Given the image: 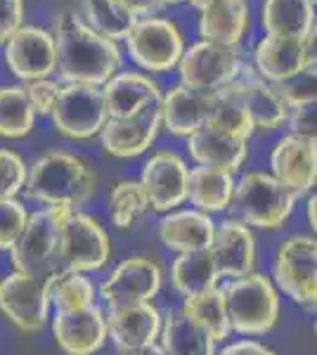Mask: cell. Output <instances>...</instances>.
Returning <instances> with one entry per match:
<instances>
[{"label": "cell", "instance_id": "6da1fadb", "mask_svg": "<svg viewBox=\"0 0 317 355\" xmlns=\"http://www.w3.org/2000/svg\"><path fill=\"white\" fill-rule=\"evenodd\" d=\"M55 53L60 78L65 83H80L102 88L121 64L119 45L93 31L80 15L62 12L55 21Z\"/></svg>", "mask_w": 317, "mask_h": 355}, {"label": "cell", "instance_id": "7a4b0ae2", "mask_svg": "<svg viewBox=\"0 0 317 355\" xmlns=\"http://www.w3.org/2000/svg\"><path fill=\"white\" fill-rule=\"evenodd\" d=\"M95 173L76 154L45 152L26 171L24 194L40 206H67L76 209L95 192Z\"/></svg>", "mask_w": 317, "mask_h": 355}, {"label": "cell", "instance_id": "3957f363", "mask_svg": "<svg viewBox=\"0 0 317 355\" xmlns=\"http://www.w3.org/2000/svg\"><path fill=\"white\" fill-rule=\"evenodd\" d=\"M298 204V194L282 185L277 178L263 171H249L234 180V192L230 209L234 211V220L246 227L277 230L291 218Z\"/></svg>", "mask_w": 317, "mask_h": 355}, {"label": "cell", "instance_id": "277c9868", "mask_svg": "<svg viewBox=\"0 0 317 355\" xmlns=\"http://www.w3.org/2000/svg\"><path fill=\"white\" fill-rule=\"evenodd\" d=\"M221 289L230 331L261 336L275 329L280 320V294L268 275L249 272L244 277L228 279Z\"/></svg>", "mask_w": 317, "mask_h": 355}, {"label": "cell", "instance_id": "5b68a950", "mask_svg": "<svg viewBox=\"0 0 317 355\" xmlns=\"http://www.w3.org/2000/svg\"><path fill=\"white\" fill-rule=\"evenodd\" d=\"M74 209L67 206H40L28 214L19 237L10 249L15 270L31 275H50L60 270L55 263L57 239H60L62 223L69 218Z\"/></svg>", "mask_w": 317, "mask_h": 355}, {"label": "cell", "instance_id": "8992f818", "mask_svg": "<svg viewBox=\"0 0 317 355\" xmlns=\"http://www.w3.org/2000/svg\"><path fill=\"white\" fill-rule=\"evenodd\" d=\"M109 256H112L109 232L93 216L71 211L60 227V239H57L55 251L57 268L85 275L105 268Z\"/></svg>", "mask_w": 317, "mask_h": 355}, {"label": "cell", "instance_id": "52a82bcc", "mask_svg": "<svg viewBox=\"0 0 317 355\" xmlns=\"http://www.w3.org/2000/svg\"><path fill=\"white\" fill-rule=\"evenodd\" d=\"M57 272V270H55ZM10 272L0 279V313L26 334L45 329L50 318V282L53 275Z\"/></svg>", "mask_w": 317, "mask_h": 355}, {"label": "cell", "instance_id": "ba28073f", "mask_svg": "<svg viewBox=\"0 0 317 355\" xmlns=\"http://www.w3.org/2000/svg\"><path fill=\"white\" fill-rule=\"evenodd\" d=\"M277 287L301 306H315L317 299V244L310 234H291L277 246L273 261Z\"/></svg>", "mask_w": 317, "mask_h": 355}, {"label": "cell", "instance_id": "9c48e42d", "mask_svg": "<svg viewBox=\"0 0 317 355\" xmlns=\"http://www.w3.org/2000/svg\"><path fill=\"white\" fill-rule=\"evenodd\" d=\"M241 57L237 48L218 45L211 41H199L182 53L178 62L180 85L199 93H216L239 76Z\"/></svg>", "mask_w": 317, "mask_h": 355}, {"label": "cell", "instance_id": "30bf717a", "mask_svg": "<svg viewBox=\"0 0 317 355\" xmlns=\"http://www.w3.org/2000/svg\"><path fill=\"white\" fill-rule=\"evenodd\" d=\"M126 45H128L130 60L147 71H171L185 53L182 33L166 17L135 19L126 36Z\"/></svg>", "mask_w": 317, "mask_h": 355}, {"label": "cell", "instance_id": "8fae6325", "mask_svg": "<svg viewBox=\"0 0 317 355\" xmlns=\"http://www.w3.org/2000/svg\"><path fill=\"white\" fill-rule=\"evenodd\" d=\"M50 119H53L57 133L71 137V140H88V137L97 135L109 119L102 90L95 85L80 83L62 85Z\"/></svg>", "mask_w": 317, "mask_h": 355}, {"label": "cell", "instance_id": "7c38bea8", "mask_svg": "<svg viewBox=\"0 0 317 355\" xmlns=\"http://www.w3.org/2000/svg\"><path fill=\"white\" fill-rule=\"evenodd\" d=\"M161 287H164V270L157 261L149 256H128L100 284V296L107 306L152 303Z\"/></svg>", "mask_w": 317, "mask_h": 355}, {"label": "cell", "instance_id": "4fadbf2b", "mask_svg": "<svg viewBox=\"0 0 317 355\" xmlns=\"http://www.w3.org/2000/svg\"><path fill=\"white\" fill-rule=\"evenodd\" d=\"M253 64L263 81L273 85L291 81L305 69H315V33L305 41L265 36L253 50Z\"/></svg>", "mask_w": 317, "mask_h": 355}, {"label": "cell", "instance_id": "5bb4252c", "mask_svg": "<svg viewBox=\"0 0 317 355\" xmlns=\"http://www.w3.org/2000/svg\"><path fill=\"white\" fill-rule=\"evenodd\" d=\"M5 62H8L10 71L26 83L50 78V73L57 69L53 33L40 26L22 24L5 41Z\"/></svg>", "mask_w": 317, "mask_h": 355}, {"label": "cell", "instance_id": "9a60e30c", "mask_svg": "<svg viewBox=\"0 0 317 355\" xmlns=\"http://www.w3.org/2000/svg\"><path fill=\"white\" fill-rule=\"evenodd\" d=\"M187 175L189 168L180 154L164 150L149 157L140 175L149 209L169 214L187 202Z\"/></svg>", "mask_w": 317, "mask_h": 355}, {"label": "cell", "instance_id": "2e32d148", "mask_svg": "<svg viewBox=\"0 0 317 355\" xmlns=\"http://www.w3.org/2000/svg\"><path fill=\"white\" fill-rule=\"evenodd\" d=\"M161 128V97L142 107L137 114L126 119H107L102 125L100 142L107 154L119 159H132L140 157L152 147L157 140V133Z\"/></svg>", "mask_w": 317, "mask_h": 355}, {"label": "cell", "instance_id": "e0dca14e", "mask_svg": "<svg viewBox=\"0 0 317 355\" xmlns=\"http://www.w3.org/2000/svg\"><path fill=\"white\" fill-rule=\"evenodd\" d=\"M270 171L282 185L301 197L315 187L317 178V145L315 137L284 135L270 152Z\"/></svg>", "mask_w": 317, "mask_h": 355}, {"label": "cell", "instance_id": "ac0fdd59", "mask_svg": "<svg viewBox=\"0 0 317 355\" xmlns=\"http://www.w3.org/2000/svg\"><path fill=\"white\" fill-rule=\"evenodd\" d=\"M221 277L237 279L249 272H256L258 263V244L256 234L244 223L228 218L216 225L213 242L209 246Z\"/></svg>", "mask_w": 317, "mask_h": 355}, {"label": "cell", "instance_id": "d6986e66", "mask_svg": "<svg viewBox=\"0 0 317 355\" xmlns=\"http://www.w3.org/2000/svg\"><path fill=\"white\" fill-rule=\"evenodd\" d=\"M107 336L117 343L119 351H135L159 341L164 318L152 303H128V306H107Z\"/></svg>", "mask_w": 317, "mask_h": 355}, {"label": "cell", "instance_id": "ffe728a7", "mask_svg": "<svg viewBox=\"0 0 317 355\" xmlns=\"http://www.w3.org/2000/svg\"><path fill=\"white\" fill-rule=\"evenodd\" d=\"M53 336L67 355H95L109 341L105 311L93 306L85 311L55 313Z\"/></svg>", "mask_w": 317, "mask_h": 355}, {"label": "cell", "instance_id": "44dd1931", "mask_svg": "<svg viewBox=\"0 0 317 355\" xmlns=\"http://www.w3.org/2000/svg\"><path fill=\"white\" fill-rule=\"evenodd\" d=\"M230 85L237 90V95L244 102L246 112H249L253 121V128L273 130L284 123L286 105L282 100V95L273 83L263 81L251 67H241L239 76Z\"/></svg>", "mask_w": 317, "mask_h": 355}, {"label": "cell", "instance_id": "7402d4cb", "mask_svg": "<svg viewBox=\"0 0 317 355\" xmlns=\"http://www.w3.org/2000/svg\"><path fill=\"white\" fill-rule=\"evenodd\" d=\"M102 97L109 119H126L132 116L147 107L149 102L159 100L161 88L145 73L137 71H121L114 73L109 81L102 85Z\"/></svg>", "mask_w": 317, "mask_h": 355}, {"label": "cell", "instance_id": "603a6c76", "mask_svg": "<svg viewBox=\"0 0 317 355\" xmlns=\"http://www.w3.org/2000/svg\"><path fill=\"white\" fill-rule=\"evenodd\" d=\"M216 232V223L209 214L197 209L169 211L159 223V237L169 249L185 254V251L209 249Z\"/></svg>", "mask_w": 317, "mask_h": 355}, {"label": "cell", "instance_id": "cb8c5ba5", "mask_svg": "<svg viewBox=\"0 0 317 355\" xmlns=\"http://www.w3.org/2000/svg\"><path fill=\"white\" fill-rule=\"evenodd\" d=\"M187 152L197 162V166L221 168L228 173H237L246 162V140L225 135L209 125H201L187 137Z\"/></svg>", "mask_w": 317, "mask_h": 355}, {"label": "cell", "instance_id": "d4e9b609", "mask_svg": "<svg viewBox=\"0 0 317 355\" xmlns=\"http://www.w3.org/2000/svg\"><path fill=\"white\" fill-rule=\"evenodd\" d=\"M211 93L175 85L169 93L161 95V125L171 135L189 137L194 130H199L206 123Z\"/></svg>", "mask_w": 317, "mask_h": 355}, {"label": "cell", "instance_id": "484cf974", "mask_svg": "<svg viewBox=\"0 0 317 355\" xmlns=\"http://www.w3.org/2000/svg\"><path fill=\"white\" fill-rule=\"evenodd\" d=\"M234 175L221 168L194 166L187 175V202L201 214H223L230 209Z\"/></svg>", "mask_w": 317, "mask_h": 355}, {"label": "cell", "instance_id": "4316f807", "mask_svg": "<svg viewBox=\"0 0 317 355\" xmlns=\"http://www.w3.org/2000/svg\"><path fill=\"white\" fill-rule=\"evenodd\" d=\"M313 0H265L263 26L268 36L305 41L315 33Z\"/></svg>", "mask_w": 317, "mask_h": 355}, {"label": "cell", "instance_id": "83f0119b", "mask_svg": "<svg viewBox=\"0 0 317 355\" xmlns=\"http://www.w3.org/2000/svg\"><path fill=\"white\" fill-rule=\"evenodd\" d=\"M249 26V8L244 0H228L204 10L199 19V33L204 41L237 48Z\"/></svg>", "mask_w": 317, "mask_h": 355}, {"label": "cell", "instance_id": "f1b7e54d", "mask_svg": "<svg viewBox=\"0 0 317 355\" xmlns=\"http://www.w3.org/2000/svg\"><path fill=\"white\" fill-rule=\"evenodd\" d=\"M218 282H221V272L209 249L178 254L171 266V284L182 299L218 287Z\"/></svg>", "mask_w": 317, "mask_h": 355}, {"label": "cell", "instance_id": "f546056e", "mask_svg": "<svg viewBox=\"0 0 317 355\" xmlns=\"http://www.w3.org/2000/svg\"><path fill=\"white\" fill-rule=\"evenodd\" d=\"M159 339L166 355H216L218 346L199 324L180 313V308L164 315Z\"/></svg>", "mask_w": 317, "mask_h": 355}, {"label": "cell", "instance_id": "4dcf8cb0", "mask_svg": "<svg viewBox=\"0 0 317 355\" xmlns=\"http://www.w3.org/2000/svg\"><path fill=\"white\" fill-rule=\"evenodd\" d=\"M204 125H209L213 130H221L225 135L239 137V140H249L251 133L256 130L244 102H241V97L232 85H225V88L211 93Z\"/></svg>", "mask_w": 317, "mask_h": 355}, {"label": "cell", "instance_id": "1f68e13d", "mask_svg": "<svg viewBox=\"0 0 317 355\" xmlns=\"http://www.w3.org/2000/svg\"><path fill=\"white\" fill-rule=\"evenodd\" d=\"M180 313L187 315L194 324H199L216 343L225 341L232 334V331H230V322H228V313H225L221 284L209 291H201V294L182 299Z\"/></svg>", "mask_w": 317, "mask_h": 355}, {"label": "cell", "instance_id": "d6a6232c", "mask_svg": "<svg viewBox=\"0 0 317 355\" xmlns=\"http://www.w3.org/2000/svg\"><path fill=\"white\" fill-rule=\"evenodd\" d=\"M80 19L114 43L128 36L135 24V17L126 12L117 0H80Z\"/></svg>", "mask_w": 317, "mask_h": 355}, {"label": "cell", "instance_id": "836d02e7", "mask_svg": "<svg viewBox=\"0 0 317 355\" xmlns=\"http://www.w3.org/2000/svg\"><path fill=\"white\" fill-rule=\"evenodd\" d=\"M97 291L83 272L57 270L50 282V306H55L57 313H74L85 311L95 306Z\"/></svg>", "mask_w": 317, "mask_h": 355}, {"label": "cell", "instance_id": "e575fe53", "mask_svg": "<svg viewBox=\"0 0 317 355\" xmlns=\"http://www.w3.org/2000/svg\"><path fill=\"white\" fill-rule=\"evenodd\" d=\"M36 114H33L24 85H3L0 88V135L24 137L31 133Z\"/></svg>", "mask_w": 317, "mask_h": 355}, {"label": "cell", "instance_id": "d590c367", "mask_svg": "<svg viewBox=\"0 0 317 355\" xmlns=\"http://www.w3.org/2000/svg\"><path fill=\"white\" fill-rule=\"evenodd\" d=\"M147 211L149 204L140 180L114 182L112 192H109V218H112L114 225L121 227V230H128Z\"/></svg>", "mask_w": 317, "mask_h": 355}, {"label": "cell", "instance_id": "8d00e7d4", "mask_svg": "<svg viewBox=\"0 0 317 355\" xmlns=\"http://www.w3.org/2000/svg\"><path fill=\"white\" fill-rule=\"evenodd\" d=\"M28 218L26 206L17 197L0 199V251H10Z\"/></svg>", "mask_w": 317, "mask_h": 355}, {"label": "cell", "instance_id": "74e56055", "mask_svg": "<svg viewBox=\"0 0 317 355\" xmlns=\"http://www.w3.org/2000/svg\"><path fill=\"white\" fill-rule=\"evenodd\" d=\"M26 162L12 150H0V199L17 197L26 182Z\"/></svg>", "mask_w": 317, "mask_h": 355}, {"label": "cell", "instance_id": "f35d334b", "mask_svg": "<svg viewBox=\"0 0 317 355\" xmlns=\"http://www.w3.org/2000/svg\"><path fill=\"white\" fill-rule=\"evenodd\" d=\"M26 97H28V105L36 116H48L53 112L57 97H60L62 83L53 81V78H38V81H28L24 85Z\"/></svg>", "mask_w": 317, "mask_h": 355}, {"label": "cell", "instance_id": "ab89813d", "mask_svg": "<svg viewBox=\"0 0 317 355\" xmlns=\"http://www.w3.org/2000/svg\"><path fill=\"white\" fill-rule=\"evenodd\" d=\"M277 93L282 95L286 107L291 105H305V102H315V69H305L296 78L275 85Z\"/></svg>", "mask_w": 317, "mask_h": 355}, {"label": "cell", "instance_id": "60d3db41", "mask_svg": "<svg viewBox=\"0 0 317 355\" xmlns=\"http://www.w3.org/2000/svg\"><path fill=\"white\" fill-rule=\"evenodd\" d=\"M284 123L289 125V133L291 135L315 137V102H305V105L286 107Z\"/></svg>", "mask_w": 317, "mask_h": 355}, {"label": "cell", "instance_id": "b9f144b4", "mask_svg": "<svg viewBox=\"0 0 317 355\" xmlns=\"http://www.w3.org/2000/svg\"><path fill=\"white\" fill-rule=\"evenodd\" d=\"M24 19V0H0V43L22 26Z\"/></svg>", "mask_w": 317, "mask_h": 355}, {"label": "cell", "instance_id": "7bdbcfd3", "mask_svg": "<svg viewBox=\"0 0 317 355\" xmlns=\"http://www.w3.org/2000/svg\"><path fill=\"white\" fill-rule=\"evenodd\" d=\"M216 355H277L275 351H270L268 346L258 341H251V339H241V341H234V343H228L223 351H218Z\"/></svg>", "mask_w": 317, "mask_h": 355}, {"label": "cell", "instance_id": "ee69618b", "mask_svg": "<svg viewBox=\"0 0 317 355\" xmlns=\"http://www.w3.org/2000/svg\"><path fill=\"white\" fill-rule=\"evenodd\" d=\"M117 3L128 15L135 17V19H137V17L154 15V12H159V10L164 8V3H161V0H117Z\"/></svg>", "mask_w": 317, "mask_h": 355}, {"label": "cell", "instance_id": "f6af8a7d", "mask_svg": "<svg viewBox=\"0 0 317 355\" xmlns=\"http://www.w3.org/2000/svg\"><path fill=\"white\" fill-rule=\"evenodd\" d=\"M121 355H166V351L159 346V343H152V346L135 348V351H121Z\"/></svg>", "mask_w": 317, "mask_h": 355}, {"label": "cell", "instance_id": "bcb514c9", "mask_svg": "<svg viewBox=\"0 0 317 355\" xmlns=\"http://www.w3.org/2000/svg\"><path fill=\"white\" fill-rule=\"evenodd\" d=\"M192 8H197L199 12H204V10L213 8V5H221V3H228V0H187Z\"/></svg>", "mask_w": 317, "mask_h": 355}, {"label": "cell", "instance_id": "7dc6e473", "mask_svg": "<svg viewBox=\"0 0 317 355\" xmlns=\"http://www.w3.org/2000/svg\"><path fill=\"white\" fill-rule=\"evenodd\" d=\"M315 204H317V199H315V194L308 199V223H310V227L315 230V225H317V220H315Z\"/></svg>", "mask_w": 317, "mask_h": 355}, {"label": "cell", "instance_id": "c3c4849f", "mask_svg": "<svg viewBox=\"0 0 317 355\" xmlns=\"http://www.w3.org/2000/svg\"><path fill=\"white\" fill-rule=\"evenodd\" d=\"M164 5H175V3H185V0H161Z\"/></svg>", "mask_w": 317, "mask_h": 355}, {"label": "cell", "instance_id": "681fc988", "mask_svg": "<svg viewBox=\"0 0 317 355\" xmlns=\"http://www.w3.org/2000/svg\"><path fill=\"white\" fill-rule=\"evenodd\" d=\"M313 3H315V0H313Z\"/></svg>", "mask_w": 317, "mask_h": 355}]
</instances>
